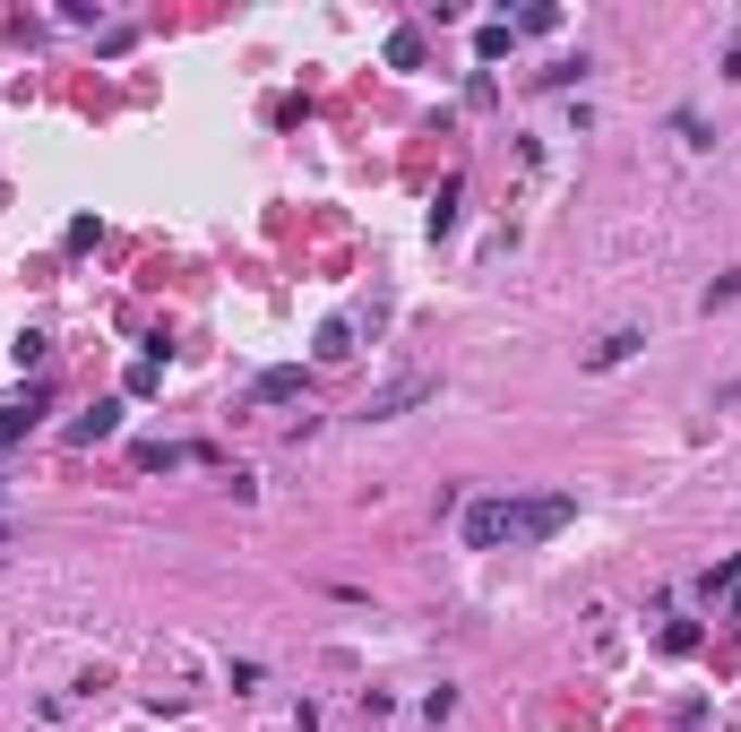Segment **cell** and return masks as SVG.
Listing matches in <instances>:
<instances>
[{
	"instance_id": "6da1fadb",
	"label": "cell",
	"mask_w": 741,
	"mask_h": 732,
	"mask_svg": "<svg viewBox=\"0 0 741 732\" xmlns=\"http://www.w3.org/2000/svg\"><path fill=\"white\" fill-rule=\"evenodd\" d=\"M457 534H466V552H500V543H526V500H466V517H457Z\"/></svg>"
},
{
	"instance_id": "7a4b0ae2",
	"label": "cell",
	"mask_w": 741,
	"mask_h": 732,
	"mask_svg": "<svg viewBox=\"0 0 741 732\" xmlns=\"http://www.w3.org/2000/svg\"><path fill=\"white\" fill-rule=\"evenodd\" d=\"M423 396H440V379H431V370H405V379H388V388H370V396L354 405V414H363V422H397V414H414Z\"/></svg>"
},
{
	"instance_id": "3957f363",
	"label": "cell",
	"mask_w": 741,
	"mask_h": 732,
	"mask_svg": "<svg viewBox=\"0 0 741 732\" xmlns=\"http://www.w3.org/2000/svg\"><path fill=\"white\" fill-rule=\"evenodd\" d=\"M302 388H311V370H302V363H276V370H259V379H250V405H293Z\"/></svg>"
},
{
	"instance_id": "277c9868",
	"label": "cell",
	"mask_w": 741,
	"mask_h": 732,
	"mask_svg": "<svg viewBox=\"0 0 741 732\" xmlns=\"http://www.w3.org/2000/svg\"><path fill=\"white\" fill-rule=\"evenodd\" d=\"M578 517V500L569 491H543V500H526V543H543V534H561Z\"/></svg>"
},
{
	"instance_id": "5b68a950",
	"label": "cell",
	"mask_w": 741,
	"mask_h": 732,
	"mask_svg": "<svg viewBox=\"0 0 741 732\" xmlns=\"http://www.w3.org/2000/svg\"><path fill=\"white\" fill-rule=\"evenodd\" d=\"M638 345H646V328H613L604 345H587V370H620L629 354H638Z\"/></svg>"
},
{
	"instance_id": "8992f818",
	"label": "cell",
	"mask_w": 741,
	"mask_h": 732,
	"mask_svg": "<svg viewBox=\"0 0 741 732\" xmlns=\"http://www.w3.org/2000/svg\"><path fill=\"white\" fill-rule=\"evenodd\" d=\"M113 431H122V405H96V414L70 422V449H96V440H113Z\"/></svg>"
},
{
	"instance_id": "52a82bcc",
	"label": "cell",
	"mask_w": 741,
	"mask_h": 732,
	"mask_svg": "<svg viewBox=\"0 0 741 732\" xmlns=\"http://www.w3.org/2000/svg\"><path fill=\"white\" fill-rule=\"evenodd\" d=\"M35 422H43V396H17V405H0V449H17Z\"/></svg>"
},
{
	"instance_id": "ba28073f",
	"label": "cell",
	"mask_w": 741,
	"mask_h": 732,
	"mask_svg": "<svg viewBox=\"0 0 741 732\" xmlns=\"http://www.w3.org/2000/svg\"><path fill=\"white\" fill-rule=\"evenodd\" d=\"M346 354H354V319H328L319 328V363H346Z\"/></svg>"
},
{
	"instance_id": "9c48e42d",
	"label": "cell",
	"mask_w": 741,
	"mask_h": 732,
	"mask_svg": "<svg viewBox=\"0 0 741 732\" xmlns=\"http://www.w3.org/2000/svg\"><path fill=\"white\" fill-rule=\"evenodd\" d=\"M508 43H517V26H508V17H492V26H483V35H475V52H483V61H500V52H508Z\"/></svg>"
},
{
	"instance_id": "30bf717a",
	"label": "cell",
	"mask_w": 741,
	"mask_h": 732,
	"mask_svg": "<svg viewBox=\"0 0 741 732\" xmlns=\"http://www.w3.org/2000/svg\"><path fill=\"white\" fill-rule=\"evenodd\" d=\"M388 61H397V70H414V61H423V35H414V26H397V35H388Z\"/></svg>"
},
{
	"instance_id": "8fae6325",
	"label": "cell",
	"mask_w": 741,
	"mask_h": 732,
	"mask_svg": "<svg viewBox=\"0 0 741 732\" xmlns=\"http://www.w3.org/2000/svg\"><path fill=\"white\" fill-rule=\"evenodd\" d=\"M457 190H466V181H440V207H431V234H449V225H457Z\"/></svg>"
},
{
	"instance_id": "7c38bea8",
	"label": "cell",
	"mask_w": 741,
	"mask_h": 732,
	"mask_svg": "<svg viewBox=\"0 0 741 732\" xmlns=\"http://www.w3.org/2000/svg\"><path fill=\"white\" fill-rule=\"evenodd\" d=\"M725 78H741V35H733V52H725Z\"/></svg>"
}]
</instances>
